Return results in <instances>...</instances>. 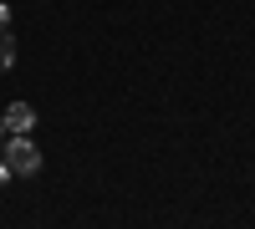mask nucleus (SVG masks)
Masks as SVG:
<instances>
[{
	"label": "nucleus",
	"instance_id": "39448f33",
	"mask_svg": "<svg viewBox=\"0 0 255 229\" xmlns=\"http://www.w3.org/2000/svg\"><path fill=\"white\" fill-rule=\"evenodd\" d=\"M5 178H10V168H5V163H0V183H5Z\"/></svg>",
	"mask_w": 255,
	"mask_h": 229
},
{
	"label": "nucleus",
	"instance_id": "423d86ee",
	"mask_svg": "<svg viewBox=\"0 0 255 229\" xmlns=\"http://www.w3.org/2000/svg\"><path fill=\"white\" fill-rule=\"evenodd\" d=\"M0 143H5V128H0Z\"/></svg>",
	"mask_w": 255,
	"mask_h": 229
},
{
	"label": "nucleus",
	"instance_id": "20e7f679",
	"mask_svg": "<svg viewBox=\"0 0 255 229\" xmlns=\"http://www.w3.org/2000/svg\"><path fill=\"white\" fill-rule=\"evenodd\" d=\"M0 31H10V5L0 0Z\"/></svg>",
	"mask_w": 255,
	"mask_h": 229
},
{
	"label": "nucleus",
	"instance_id": "7ed1b4c3",
	"mask_svg": "<svg viewBox=\"0 0 255 229\" xmlns=\"http://www.w3.org/2000/svg\"><path fill=\"white\" fill-rule=\"evenodd\" d=\"M10 67H15V36L0 31V72H10Z\"/></svg>",
	"mask_w": 255,
	"mask_h": 229
},
{
	"label": "nucleus",
	"instance_id": "f03ea898",
	"mask_svg": "<svg viewBox=\"0 0 255 229\" xmlns=\"http://www.w3.org/2000/svg\"><path fill=\"white\" fill-rule=\"evenodd\" d=\"M0 128H5V133H31L36 128V107H31V102H10V107L0 112Z\"/></svg>",
	"mask_w": 255,
	"mask_h": 229
},
{
	"label": "nucleus",
	"instance_id": "f257e3e1",
	"mask_svg": "<svg viewBox=\"0 0 255 229\" xmlns=\"http://www.w3.org/2000/svg\"><path fill=\"white\" fill-rule=\"evenodd\" d=\"M0 163L10 168V178H31L41 168V148L31 143V133H10V143L0 148Z\"/></svg>",
	"mask_w": 255,
	"mask_h": 229
}]
</instances>
